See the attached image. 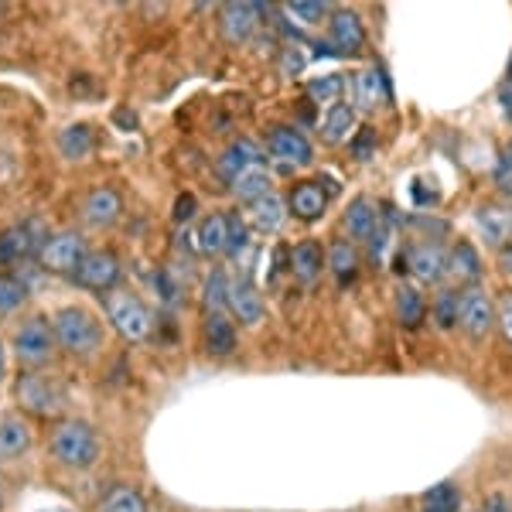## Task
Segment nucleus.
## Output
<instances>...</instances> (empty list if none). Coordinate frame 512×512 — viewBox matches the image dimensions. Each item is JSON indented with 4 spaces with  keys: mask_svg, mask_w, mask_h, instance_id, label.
<instances>
[{
    "mask_svg": "<svg viewBox=\"0 0 512 512\" xmlns=\"http://www.w3.org/2000/svg\"><path fill=\"white\" fill-rule=\"evenodd\" d=\"M52 451L62 465L69 468H89L99 458V437L82 420H59L52 431Z\"/></svg>",
    "mask_w": 512,
    "mask_h": 512,
    "instance_id": "obj_1",
    "label": "nucleus"
},
{
    "mask_svg": "<svg viewBox=\"0 0 512 512\" xmlns=\"http://www.w3.org/2000/svg\"><path fill=\"white\" fill-rule=\"evenodd\" d=\"M52 332H55V342H59L65 352H76V355L93 352L99 345V338H103L99 321L82 308H62L59 315L52 318Z\"/></svg>",
    "mask_w": 512,
    "mask_h": 512,
    "instance_id": "obj_2",
    "label": "nucleus"
},
{
    "mask_svg": "<svg viewBox=\"0 0 512 512\" xmlns=\"http://www.w3.org/2000/svg\"><path fill=\"white\" fill-rule=\"evenodd\" d=\"M106 315H110L113 328H117L127 342H144L154 328L151 311H147L144 304H140V297L130 291H117L106 297Z\"/></svg>",
    "mask_w": 512,
    "mask_h": 512,
    "instance_id": "obj_3",
    "label": "nucleus"
},
{
    "mask_svg": "<svg viewBox=\"0 0 512 512\" xmlns=\"http://www.w3.org/2000/svg\"><path fill=\"white\" fill-rule=\"evenodd\" d=\"M86 239L82 233H59L38 246V260L52 274H76L79 263L86 260Z\"/></svg>",
    "mask_w": 512,
    "mask_h": 512,
    "instance_id": "obj_4",
    "label": "nucleus"
},
{
    "mask_svg": "<svg viewBox=\"0 0 512 512\" xmlns=\"http://www.w3.org/2000/svg\"><path fill=\"white\" fill-rule=\"evenodd\" d=\"M14 349H18V359L24 366H45L52 359L55 349V332L45 318H28L21 325L18 338H14Z\"/></svg>",
    "mask_w": 512,
    "mask_h": 512,
    "instance_id": "obj_5",
    "label": "nucleus"
},
{
    "mask_svg": "<svg viewBox=\"0 0 512 512\" xmlns=\"http://www.w3.org/2000/svg\"><path fill=\"white\" fill-rule=\"evenodd\" d=\"M495 321V304L485 287H465L458 294V325L472 338H482Z\"/></svg>",
    "mask_w": 512,
    "mask_h": 512,
    "instance_id": "obj_6",
    "label": "nucleus"
},
{
    "mask_svg": "<svg viewBox=\"0 0 512 512\" xmlns=\"http://www.w3.org/2000/svg\"><path fill=\"white\" fill-rule=\"evenodd\" d=\"M267 151L280 168L291 171V168H301V164L311 161V140L294 127H274L267 134Z\"/></svg>",
    "mask_w": 512,
    "mask_h": 512,
    "instance_id": "obj_7",
    "label": "nucleus"
},
{
    "mask_svg": "<svg viewBox=\"0 0 512 512\" xmlns=\"http://www.w3.org/2000/svg\"><path fill=\"white\" fill-rule=\"evenodd\" d=\"M76 280H79L82 287H93V291H110V287L120 280L117 256L106 253V250H89L86 260L79 263Z\"/></svg>",
    "mask_w": 512,
    "mask_h": 512,
    "instance_id": "obj_8",
    "label": "nucleus"
},
{
    "mask_svg": "<svg viewBox=\"0 0 512 512\" xmlns=\"http://www.w3.org/2000/svg\"><path fill=\"white\" fill-rule=\"evenodd\" d=\"M287 209L301 222H315L325 216L328 192L321 188V181H301V185H294L291 192H287Z\"/></svg>",
    "mask_w": 512,
    "mask_h": 512,
    "instance_id": "obj_9",
    "label": "nucleus"
},
{
    "mask_svg": "<svg viewBox=\"0 0 512 512\" xmlns=\"http://www.w3.org/2000/svg\"><path fill=\"white\" fill-rule=\"evenodd\" d=\"M256 24H260V7L256 4H226L219 14L222 35L236 41V45H243V41H250L256 35Z\"/></svg>",
    "mask_w": 512,
    "mask_h": 512,
    "instance_id": "obj_10",
    "label": "nucleus"
},
{
    "mask_svg": "<svg viewBox=\"0 0 512 512\" xmlns=\"http://www.w3.org/2000/svg\"><path fill=\"white\" fill-rule=\"evenodd\" d=\"M328 38L338 52H359V45L366 41V28H362V18L349 7H338L328 18Z\"/></svg>",
    "mask_w": 512,
    "mask_h": 512,
    "instance_id": "obj_11",
    "label": "nucleus"
},
{
    "mask_svg": "<svg viewBox=\"0 0 512 512\" xmlns=\"http://www.w3.org/2000/svg\"><path fill=\"white\" fill-rule=\"evenodd\" d=\"M226 304H229V311L236 315L239 325H256V321L263 318V297L256 294V287L250 284V280H243V277L229 280Z\"/></svg>",
    "mask_w": 512,
    "mask_h": 512,
    "instance_id": "obj_12",
    "label": "nucleus"
},
{
    "mask_svg": "<svg viewBox=\"0 0 512 512\" xmlns=\"http://www.w3.org/2000/svg\"><path fill=\"white\" fill-rule=\"evenodd\" d=\"M256 164H263V151L253 144V140H239V144H233L219 158V178L226 181V185H233V181L243 175V171L256 168Z\"/></svg>",
    "mask_w": 512,
    "mask_h": 512,
    "instance_id": "obj_13",
    "label": "nucleus"
},
{
    "mask_svg": "<svg viewBox=\"0 0 512 512\" xmlns=\"http://www.w3.org/2000/svg\"><path fill=\"white\" fill-rule=\"evenodd\" d=\"M444 270H448V253H444L437 243H420L410 250V274L417 280L434 284V280L444 277Z\"/></svg>",
    "mask_w": 512,
    "mask_h": 512,
    "instance_id": "obj_14",
    "label": "nucleus"
},
{
    "mask_svg": "<svg viewBox=\"0 0 512 512\" xmlns=\"http://www.w3.org/2000/svg\"><path fill=\"white\" fill-rule=\"evenodd\" d=\"M18 400L24 403L28 410H35V414H48V410L59 407V393H55V386L48 383V379L41 376H21L18 383Z\"/></svg>",
    "mask_w": 512,
    "mask_h": 512,
    "instance_id": "obj_15",
    "label": "nucleus"
},
{
    "mask_svg": "<svg viewBox=\"0 0 512 512\" xmlns=\"http://www.w3.org/2000/svg\"><path fill=\"white\" fill-rule=\"evenodd\" d=\"M82 216H86L89 226H110L120 216V195L113 188H96L82 205Z\"/></svg>",
    "mask_w": 512,
    "mask_h": 512,
    "instance_id": "obj_16",
    "label": "nucleus"
},
{
    "mask_svg": "<svg viewBox=\"0 0 512 512\" xmlns=\"http://www.w3.org/2000/svg\"><path fill=\"white\" fill-rule=\"evenodd\" d=\"M454 280H461L465 287H478V277H482V260H478V250H472L468 243H458L448 256V270Z\"/></svg>",
    "mask_w": 512,
    "mask_h": 512,
    "instance_id": "obj_17",
    "label": "nucleus"
},
{
    "mask_svg": "<svg viewBox=\"0 0 512 512\" xmlns=\"http://www.w3.org/2000/svg\"><path fill=\"white\" fill-rule=\"evenodd\" d=\"M478 229H482L485 243L502 246L512 236V209L506 205H489V209L478 212Z\"/></svg>",
    "mask_w": 512,
    "mask_h": 512,
    "instance_id": "obj_18",
    "label": "nucleus"
},
{
    "mask_svg": "<svg viewBox=\"0 0 512 512\" xmlns=\"http://www.w3.org/2000/svg\"><path fill=\"white\" fill-rule=\"evenodd\" d=\"M291 263H294V274L301 280L304 287H311L321 277V246L315 239H304L291 250Z\"/></svg>",
    "mask_w": 512,
    "mask_h": 512,
    "instance_id": "obj_19",
    "label": "nucleus"
},
{
    "mask_svg": "<svg viewBox=\"0 0 512 512\" xmlns=\"http://www.w3.org/2000/svg\"><path fill=\"white\" fill-rule=\"evenodd\" d=\"M352 130H355V106L332 103V110L321 120V137H325L328 144H342V140H349Z\"/></svg>",
    "mask_w": 512,
    "mask_h": 512,
    "instance_id": "obj_20",
    "label": "nucleus"
},
{
    "mask_svg": "<svg viewBox=\"0 0 512 512\" xmlns=\"http://www.w3.org/2000/svg\"><path fill=\"white\" fill-rule=\"evenodd\" d=\"M390 89H386V79L379 69H362L355 76V99H359L362 110H376L379 103H386Z\"/></svg>",
    "mask_w": 512,
    "mask_h": 512,
    "instance_id": "obj_21",
    "label": "nucleus"
},
{
    "mask_svg": "<svg viewBox=\"0 0 512 512\" xmlns=\"http://www.w3.org/2000/svg\"><path fill=\"white\" fill-rule=\"evenodd\" d=\"M229 188H233V195L239 198V202H256V198L270 195V188H274V178H270V171L263 168V164H256V168L243 171V175H239Z\"/></svg>",
    "mask_w": 512,
    "mask_h": 512,
    "instance_id": "obj_22",
    "label": "nucleus"
},
{
    "mask_svg": "<svg viewBox=\"0 0 512 512\" xmlns=\"http://www.w3.org/2000/svg\"><path fill=\"white\" fill-rule=\"evenodd\" d=\"M250 222L260 233H277L280 222H284V202L274 192L256 198V202H250Z\"/></svg>",
    "mask_w": 512,
    "mask_h": 512,
    "instance_id": "obj_23",
    "label": "nucleus"
},
{
    "mask_svg": "<svg viewBox=\"0 0 512 512\" xmlns=\"http://www.w3.org/2000/svg\"><path fill=\"white\" fill-rule=\"evenodd\" d=\"M379 219H376V205L369 202V198H355L349 205V212H345V229H349V236L355 239H369L376 233Z\"/></svg>",
    "mask_w": 512,
    "mask_h": 512,
    "instance_id": "obj_24",
    "label": "nucleus"
},
{
    "mask_svg": "<svg viewBox=\"0 0 512 512\" xmlns=\"http://www.w3.org/2000/svg\"><path fill=\"white\" fill-rule=\"evenodd\" d=\"M198 250L219 256L229 250V219L226 216H209L198 226Z\"/></svg>",
    "mask_w": 512,
    "mask_h": 512,
    "instance_id": "obj_25",
    "label": "nucleus"
},
{
    "mask_svg": "<svg viewBox=\"0 0 512 512\" xmlns=\"http://www.w3.org/2000/svg\"><path fill=\"white\" fill-rule=\"evenodd\" d=\"M31 448V431L21 417H11L0 424V458H21Z\"/></svg>",
    "mask_w": 512,
    "mask_h": 512,
    "instance_id": "obj_26",
    "label": "nucleus"
},
{
    "mask_svg": "<svg viewBox=\"0 0 512 512\" xmlns=\"http://www.w3.org/2000/svg\"><path fill=\"white\" fill-rule=\"evenodd\" d=\"M461 506V489L454 482H437L434 489L424 492L420 512H458Z\"/></svg>",
    "mask_w": 512,
    "mask_h": 512,
    "instance_id": "obj_27",
    "label": "nucleus"
},
{
    "mask_svg": "<svg viewBox=\"0 0 512 512\" xmlns=\"http://www.w3.org/2000/svg\"><path fill=\"white\" fill-rule=\"evenodd\" d=\"M205 338H209V349L216 355H229L236 349V325L226 315H212L209 325H205Z\"/></svg>",
    "mask_w": 512,
    "mask_h": 512,
    "instance_id": "obj_28",
    "label": "nucleus"
},
{
    "mask_svg": "<svg viewBox=\"0 0 512 512\" xmlns=\"http://www.w3.org/2000/svg\"><path fill=\"white\" fill-rule=\"evenodd\" d=\"M424 297H420L414 287H400V291H396V315H400V321L403 325H420V321H424Z\"/></svg>",
    "mask_w": 512,
    "mask_h": 512,
    "instance_id": "obj_29",
    "label": "nucleus"
},
{
    "mask_svg": "<svg viewBox=\"0 0 512 512\" xmlns=\"http://www.w3.org/2000/svg\"><path fill=\"white\" fill-rule=\"evenodd\" d=\"M31 253V236L24 229H7L0 233V263H14L24 260Z\"/></svg>",
    "mask_w": 512,
    "mask_h": 512,
    "instance_id": "obj_30",
    "label": "nucleus"
},
{
    "mask_svg": "<svg viewBox=\"0 0 512 512\" xmlns=\"http://www.w3.org/2000/svg\"><path fill=\"white\" fill-rule=\"evenodd\" d=\"M99 512H147V509H144V499H140L137 489L117 485V489L106 495V502L99 506Z\"/></svg>",
    "mask_w": 512,
    "mask_h": 512,
    "instance_id": "obj_31",
    "label": "nucleus"
},
{
    "mask_svg": "<svg viewBox=\"0 0 512 512\" xmlns=\"http://www.w3.org/2000/svg\"><path fill=\"white\" fill-rule=\"evenodd\" d=\"M328 263H332V274L338 280H352L355 270H359V260H355V250L349 243H335L332 253H328Z\"/></svg>",
    "mask_w": 512,
    "mask_h": 512,
    "instance_id": "obj_32",
    "label": "nucleus"
},
{
    "mask_svg": "<svg viewBox=\"0 0 512 512\" xmlns=\"http://www.w3.org/2000/svg\"><path fill=\"white\" fill-rule=\"evenodd\" d=\"M24 297H28V291H24L21 280L0 277V315H11V311H18L24 304Z\"/></svg>",
    "mask_w": 512,
    "mask_h": 512,
    "instance_id": "obj_33",
    "label": "nucleus"
},
{
    "mask_svg": "<svg viewBox=\"0 0 512 512\" xmlns=\"http://www.w3.org/2000/svg\"><path fill=\"white\" fill-rule=\"evenodd\" d=\"M93 134H89V127H69L62 134V154L65 158H86V151H89V140Z\"/></svg>",
    "mask_w": 512,
    "mask_h": 512,
    "instance_id": "obj_34",
    "label": "nucleus"
},
{
    "mask_svg": "<svg viewBox=\"0 0 512 512\" xmlns=\"http://www.w3.org/2000/svg\"><path fill=\"white\" fill-rule=\"evenodd\" d=\"M226 297H229V280H226V274H222V270H212L209 284H205V301H209L212 315H219V308L226 304Z\"/></svg>",
    "mask_w": 512,
    "mask_h": 512,
    "instance_id": "obj_35",
    "label": "nucleus"
},
{
    "mask_svg": "<svg viewBox=\"0 0 512 512\" xmlns=\"http://www.w3.org/2000/svg\"><path fill=\"white\" fill-rule=\"evenodd\" d=\"M434 315L441 321V328H454L458 325V291H444L434 304Z\"/></svg>",
    "mask_w": 512,
    "mask_h": 512,
    "instance_id": "obj_36",
    "label": "nucleus"
},
{
    "mask_svg": "<svg viewBox=\"0 0 512 512\" xmlns=\"http://www.w3.org/2000/svg\"><path fill=\"white\" fill-rule=\"evenodd\" d=\"M287 11L301 21H321L328 14V7L321 0H294V4H287Z\"/></svg>",
    "mask_w": 512,
    "mask_h": 512,
    "instance_id": "obj_37",
    "label": "nucleus"
},
{
    "mask_svg": "<svg viewBox=\"0 0 512 512\" xmlns=\"http://www.w3.org/2000/svg\"><path fill=\"white\" fill-rule=\"evenodd\" d=\"M239 246H246V219L229 216V250L226 253H239Z\"/></svg>",
    "mask_w": 512,
    "mask_h": 512,
    "instance_id": "obj_38",
    "label": "nucleus"
},
{
    "mask_svg": "<svg viewBox=\"0 0 512 512\" xmlns=\"http://www.w3.org/2000/svg\"><path fill=\"white\" fill-rule=\"evenodd\" d=\"M338 82H342L338 76L315 79V82H311V96H315V99H335V96H338V89H342Z\"/></svg>",
    "mask_w": 512,
    "mask_h": 512,
    "instance_id": "obj_39",
    "label": "nucleus"
},
{
    "mask_svg": "<svg viewBox=\"0 0 512 512\" xmlns=\"http://www.w3.org/2000/svg\"><path fill=\"white\" fill-rule=\"evenodd\" d=\"M495 185H499L506 195H512V154H502V158H499V168H495Z\"/></svg>",
    "mask_w": 512,
    "mask_h": 512,
    "instance_id": "obj_40",
    "label": "nucleus"
},
{
    "mask_svg": "<svg viewBox=\"0 0 512 512\" xmlns=\"http://www.w3.org/2000/svg\"><path fill=\"white\" fill-rule=\"evenodd\" d=\"M499 325H502V332H506V338L512 342V294L502 297V304H499Z\"/></svg>",
    "mask_w": 512,
    "mask_h": 512,
    "instance_id": "obj_41",
    "label": "nucleus"
},
{
    "mask_svg": "<svg viewBox=\"0 0 512 512\" xmlns=\"http://www.w3.org/2000/svg\"><path fill=\"white\" fill-rule=\"evenodd\" d=\"M373 144H376V134L373 130H359V144H355V154H359V158H366L369 151H373Z\"/></svg>",
    "mask_w": 512,
    "mask_h": 512,
    "instance_id": "obj_42",
    "label": "nucleus"
},
{
    "mask_svg": "<svg viewBox=\"0 0 512 512\" xmlns=\"http://www.w3.org/2000/svg\"><path fill=\"white\" fill-rule=\"evenodd\" d=\"M192 209H195V202L192 198H178V209H175V216H192Z\"/></svg>",
    "mask_w": 512,
    "mask_h": 512,
    "instance_id": "obj_43",
    "label": "nucleus"
},
{
    "mask_svg": "<svg viewBox=\"0 0 512 512\" xmlns=\"http://www.w3.org/2000/svg\"><path fill=\"white\" fill-rule=\"evenodd\" d=\"M485 512H512V509H509L502 499H489V506H485Z\"/></svg>",
    "mask_w": 512,
    "mask_h": 512,
    "instance_id": "obj_44",
    "label": "nucleus"
},
{
    "mask_svg": "<svg viewBox=\"0 0 512 512\" xmlns=\"http://www.w3.org/2000/svg\"><path fill=\"white\" fill-rule=\"evenodd\" d=\"M502 263H506V270H509V274H512V246H509V250H506V256H502Z\"/></svg>",
    "mask_w": 512,
    "mask_h": 512,
    "instance_id": "obj_45",
    "label": "nucleus"
},
{
    "mask_svg": "<svg viewBox=\"0 0 512 512\" xmlns=\"http://www.w3.org/2000/svg\"><path fill=\"white\" fill-rule=\"evenodd\" d=\"M0 373H4V352H0Z\"/></svg>",
    "mask_w": 512,
    "mask_h": 512,
    "instance_id": "obj_46",
    "label": "nucleus"
},
{
    "mask_svg": "<svg viewBox=\"0 0 512 512\" xmlns=\"http://www.w3.org/2000/svg\"><path fill=\"white\" fill-rule=\"evenodd\" d=\"M0 506H4V485H0Z\"/></svg>",
    "mask_w": 512,
    "mask_h": 512,
    "instance_id": "obj_47",
    "label": "nucleus"
},
{
    "mask_svg": "<svg viewBox=\"0 0 512 512\" xmlns=\"http://www.w3.org/2000/svg\"><path fill=\"white\" fill-rule=\"evenodd\" d=\"M509 79H512V65H509Z\"/></svg>",
    "mask_w": 512,
    "mask_h": 512,
    "instance_id": "obj_48",
    "label": "nucleus"
}]
</instances>
